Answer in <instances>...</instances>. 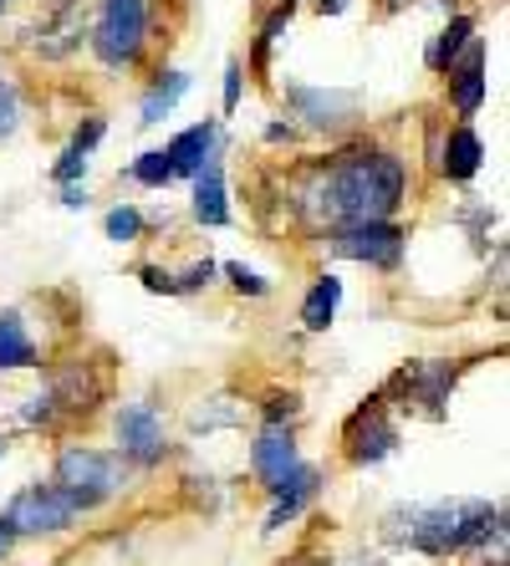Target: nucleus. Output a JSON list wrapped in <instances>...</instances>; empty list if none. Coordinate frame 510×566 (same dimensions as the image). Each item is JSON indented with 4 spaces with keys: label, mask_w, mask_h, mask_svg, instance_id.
<instances>
[{
    "label": "nucleus",
    "mask_w": 510,
    "mask_h": 566,
    "mask_svg": "<svg viewBox=\"0 0 510 566\" xmlns=\"http://www.w3.org/2000/svg\"><path fill=\"white\" fill-rule=\"evenodd\" d=\"M404 199V164L393 154H363L342 158L322 174V185L312 189L316 214H327L332 224H367L388 220Z\"/></svg>",
    "instance_id": "obj_1"
},
{
    "label": "nucleus",
    "mask_w": 510,
    "mask_h": 566,
    "mask_svg": "<svg viewBox=\"0 0 510 566\" xmlns=\"http://www.w3.org/2000/svg\"><path fill=\"white\" fill-rule=\"evenodd\" d=\"M123 485V470L118 460H107L97 449H62V460H56V490H62L66 501L77 505V511H92V505H103L107 495H118Z\"/></svg>",
    "instance_id": "obj_3"
},
{
    "label": "nucleus",
    "mask_w": 510,
    "mask_h": 566,
    "mask_svg": "<svg viewBox=\"0 0 510 566\" xmlns=\"http://www.w3.org/2000/svg\"><path fill=\"white\" fill-rule=\"evenodd\" d=\"M225 276L236 281V286L246 291V296H266V291H271L261 276H256V271H246V265H225Z\"/></svg>",
    "instance_id": "obj_22"
},
{
    "label": "nucleus",
    "mask_w": 510,
    "mask_h": 566,
    "mask_svg": "<svg viewBox=\"0 0 510 566\" xmlns=\"http://www.w3.org/2000/svg\"><path fill=\"white\" fill-rule=\"evenodd\" d=\"M138 276H144V286H148V291H164V296H169V291H179V281H174V276H164L158 265H144Z\"/></svg>",
    "instance_id": "obj_25"
},
{
    "label": "nucleus",
    "mask_w": 510,
    "mask_h": 566,
    "mask_svg": "<svg viewBox=\"0 0 510 566\" xmlns=\"http://www.w3.org/2000/svg\"><path fill=\"white\" fill-rule=\"evenodd\" d=\"M11 368H37V343L27 337L21 316L6 312L0 316V373H11Z\"/></svg>",
    "instance_id": "obj_14"
},
{
    "label": "nucleus",
    "mask_w": 510,
    "mask_h": 566,
    "mask_svg": "<svg viewBox=\"0 0 510 566\" xmlns=\"http://www.w3.org/2000/svg\"><path fill=\"white\" fill-rule=\"evenodd\" d=\"M470 36H475V27L465 21V15H455V21L445 27V36L434 41V52H429V66H434V72H449V66H455V56L470 46Z\"/></svg>",
    "instance_id": "obj_19"
},
{
    "label": "nucleus",
    "mask_w": 510,
    "mask_h": 566,
    "mask_svg": "<svg viewBox=\"0 0 510 566\" xmlns=\"http://www.w3.org/2000/svg\"><path fill=\"white\" fill-rule=\"evenodd\" d=\"M41 36H52V41H41V52H46V56H66V52H72V46H77V36H82L77 0H56V15L41 27Z\"/></svg>",
    "instance_id": "obj_15"
},
{
    "label": "nucleus",
    "mask_w": 510,
    "mask_h": 566,
    "mask_svg": "<svg viewBox=\"0 0 510 566\" xmlns=\"http://www.w3.org/2000/svg\"><path fill=\"white\" fill-rule=\"evenodd\" d=\"M347 566H383V562H347Z\"/></svg>",
    "instance_id": "obj_31"
},
{
    "label": "nucleus",
    "mask_w": 510,
    "mask_h": 566,
    "mask_svg": "<svg viewBox=\"0 0 510 566\" xmlns=\"http://www.w3.org/2000/svg\"><path fill=\"white\" fill-rule=\"evenodd\" d=\"M144 31H148V0H103V15H97V56L107 66H128L144 52Z\"/></svg>",
    "instance_id": "obj_4"
},
{
    "label": "nucleus",
    "mask_w": 510,
    "mask_h": 566,
    "mask_svg": "<svg viewBox=\"0 0 510 566\" xmlns=\"http://www.w3.org/2000/svg\"><path fill=\"white\" fill-rule=\"evenodd\" d=\"M215 276V261H199V265H189V276L179 281V291H195V286H205V281Z\"/></svg>",
    "instance_id": "obj_26"
},
{
    "label": "nucleus",
    "mask_w": 510,
    "mask_h": 566,
    "mask_svg": "<svg viewBox=\"0 0 510 566\" xmlns=\"http://www.w3.org/2000/svg\"><path fill=\"white\" fill-rule=\"evenodd\" d=\"M240 103V66L230 62L225 66V107H236Z\"/></svg>",
    "instance_id": "obj_27"
},
{
    "label": "nucleus",
    "mask_w": 510,
    "mask_h": 566,
    "mask_svg": "<svg viewBox=\"0 0 510 566\" xmlns=\"http://www.w3.org/2000/svg\"><path fill=\"white\" fill-rule=\"evenodd\" d=\"M72 515H77V505L66 501L56 485H31L11 501L6 526H11V536H41V531H62Z\"/></svg>",
    "instance_id": "obj_5"
},
{
    "label": "nucleus",
    "mask_w": 510,
    "mask_h": 566,
    "mask_svg": "<svg viewBox=\"0 0 510 566\" xmlns=\"http://www.w3.org/2000/svg\"><path fill=\"white\" fill-rule=\"evenodd\" d=\"M332 251L347 261H367V265H398L404 261V230L388 220H367V224H342L332 235Z\"/></svg>",
    "instance_id": "obj_6"
},
{
    "label": "nucleus",
    "mask_w": 510,
    "mask_h": 566,
    "mask_svg": "<svg viewBox=\"0 0 510 566\" xmlns=\"http://www.w3.org/2000/svg\"><path fill=\"white\" fill-rule=\"evenodd\" d=\"M342 444H347V460H357V464L383 460V454L398 444L388 413H383V398H367L363 409L347 419V429H342Z\"/></svg>",
    "instance_id": "obj_7"
},
{
    "label": "nucleus",
    "mask_w": 510,
    "mask_h": 566,
    "mask_svg": "<svg viewBox=\"0 0 510 566\" xmlns=\"http://www.w3.org/2000/svg\"><path fill=\"white\" fill-rule=\"evenodd\" d=\"M250 464H256V474L266 480V490H281L291 480V474L301 470L296 460V444H291V434L281 429V423H266L261 434H256V449H250Z\"/></svg>",
    "instance_id": "obj_9"
},
{
    "label": "nucleus",
    "mask_w": 510,
    "mask_h": 566,
    "mask_svg": "<svg viewBox=\"0 0 510 566\" xmlns=\"http://www.w3.org/2000/svg\"><path fill=\"white\" fill-rule=\"evenodd\" d=\"M6 6H11V0H0V11H6Z\"/></svg>",
    "instance_id": "obj_32"
},
{
    "label": "nucleus",
    "mask_w": 510,
    "mask_h": 566,
    "mask_svg": "<svg viewBox=\"0 0 510 566\" xmlns=\"http://www.w3.org/2000/svg\"><path fill=\"white\" fill-rule=\"evenodd\" d=\"M327 11H332V15L347 11V0H322V15H327Z\"/></svg>",
    "instance_id": "obj_30"
},
{
    "label": "nucleus",
    "mask_w": 510,
    "mask_h": 566,
    "mask_svg": "<svg viewBox=\"0 0 510 566\" xmlns=\"http://www.w3.org/2000/svg\"><path fill=\"white\" fill-rule=\"evenodd\" d=\"M480 164H485L480 133H475L470 123H459V128L449 133V144H445V174L465 185V179H475V174H480Z\"/></svg>",
    "instance_id": "obj_13"
},
{
    "label": "nucleus",
    "mask_w": 510,
    "mask_h": 566,
    "mask_svg": "<svg viewBox=\"0 0 510 566\" xmlns=\"http://www.w3.org/2000/svg\"><path fill=\"white\" fill-rule=\"evenodd\" d=\"M195 220L199 224H225L230 220V205H225V174L220 158H205V169L195 174Z\"/></svg>",
    "instance_id": "obj_11"
},
{
    "label": "nucleus",
    "mask_w": 510,
    "mask_h": 566,
    "mask_svg": "<svg viewBox=\"0 0 510 566\" xmlns=\"http://www.w3.org/2000/svg\"><path fill=\"white\" fill-rule=\"evenodd\" d=\"M118 444L128 460L138 464H158L164 460V449H169V439H164V423H158V413L148 409V403H123L118 413Z\"/></svg>",
    "instance_id": "obj_8"
},
{
    "label": "nucleus",
    "mask_w": 510,
    "mask_h": 566,
    "mask_svg": "<svg viewBox=\"0 0 510 566\" xmlns=\"http://www.w3.org/2000/svg\"><path fill=\"white\" fill-rule=\"evenodd\" d=\"M337 302H342V281L337 276H322L312 286V296L301 302V322H306V332H327V322H332V312H337Z\"/></svg>",
    "instance_id": "obj_16"
},
{
    "label": "nucleus",
    "mask_w": 510,
    "mask_h": 566,
    "mask_svg": "<svg viewBox=\"0 0 510 566\" xmlns=\"http://www.w3.org/2000/svg\"><path fill=\"white\" fill-rule=\"evenodd\" d=\"M184 93H189V77H184V72H169V77H164L154 93L144 97V118H138V123H164Z\"/></svg>",
    "instance_id": "obj_18"
},
{
    "label": "nucleus",
    "mask_w": 510,
    "mask_h": 566,
    "mask_svg": "<svg viewBox=\"0 0 510 566\" xmlns=\"http://www.w3.org/2000/svg\"><path fill=\"white\" fill-rule=\"evenodd\" d=\"M56 179H62V185H72V179H77V174H87V158H82V154H72V148H66V154H62V164H56Z\"/></svg>",
    "instance_id": "obj_24"
},
{
    "label": "nucleus",
    "mask_w": 510,
    "mask_h": 566,
    "mask_svg": "<svg viewBox=\"0 0 510 566\" xmlns=\"http://www.w3.org/2000/svg\"><path fill=\"white\" fill-rule=\"evenodd\" d=\"M398 521H408V531H398L393 541H408L414 552L449 556L470 541H485L490 526L500 521V511H490V501H445L424 505V511H398Z\"/></svg>",
    "instance_id": "obj_2"
},
{
    "label": "nucleus",
    "mask_w": 510,
    "mask_h": 566,
    "mask_svg": "<svg viewBox=\"0 0 510 566\" xmlns=\"http://www.w3.org/2000/svg\"><path fill=\"white\" fill-rule=\"evenodd\" d=\"M133 179L138 185H148V189H164L174 179V169H169V158H164V148H154V154H138V164H133Z\"/></svg>",
    "instance_id": "obj_20"
},
{
    "label": "nucleus",
    "mask_w": 510,
    "mask_h": 566,
    "mask_svg": "<svg viewBox=\"0 0 510 566\" xmlns=\"http://www.w3.org/2000/svg\"><path fill=\"white\" fill-rule=\"evenodd\" d=\"M62 205H66V210H87V189H66Z\"/></svg>",
    "instance_id": "obj_28"
},
{
    "label": "nucleus",
    "mask_w": 510,
    "mask_h": 566,
    "mask_svg": "<svg viewBox=\"0 0 510 566\" xmlns=\"http://www.w3.org/2000/svg\"><path fill=\"white\" fill-rule=\"evenodd\" d=\"M103 128H107L103 118H87V123H82V128H77V138H72V154H82V158H87V154H92V144L103 138Z\"/></svg>",
    "instance_id": "obj_23"
},
{
    "label": "nucleus",
    "mask_w": 510,
    "mask_h": 566,
    "mask_svg": "<svg viewBox=\"0 0 510 566\" xmlns=\"http://www.w3.org/2000/svg\"><path fill=\"white\" fill-rule=\"evenodd\" d=\"M0 454H6V444H0Z\"/></svg>",
    "instance_id": "obj_33"
},
{
    "label": "nucleus",
    "mask_w": 510,
    "mask_h": 566,
    "mask_svg": "<svg viewBox=\"0 0 510 566\" xmlns=\"http://www.w3.org/2000/svg\"><path fill=\"white\" fill-rule=\"evenodd\" d=\"M11 541H15V536H11V526H6V521H0V556L11 552Z\"/></svg>",
    "instance_id": "obj_29"
},
{
    "label": "nucleus",
    "mask_w": 510,
    "mask_h": 566,
    "mask_svg": "<svg viewBox=\"0 0 510 566\" xmlns=\"http://www.w3.org/2000/svg\"><path fill=\"white\" fill-rule=\"evenodd\" d=\"M138 230H144V214L133 210V205H118V210L107 214V240L128 245V240H138Z\"/></svg>",
    "instance_id": "obj_21"
},
{
    "label": "nucleus",
    "mask_w": 510,
    "mask_h": 566,
    "mask_svg": "<svg viewBox=\"0 0 510 566\" xmlns=\"http://www.w3.org/2000/svg\"><path fill=\"white\" fill-rule=\"evenodd\" d=\"M210 148H215V123L205 118V123H195V128H184L179 138H174V144L164 148V158H169V169H174V174H189V179H195V174L205 169Z\"/></svg>",
    "instance_id": "obj_10"
},
{
    "label": "nucleus",
    "mask_w": 510,
    "mask_h": 566,
    "mask_svg": "<svg viewBox=\"0 0 510 566\" xmlns=\"http://www.w3.org/2000/svg\"><path fill=\"white\" fill-rule=\"evenodd\" d=\"M291 103H296L312 123H322V128H327V123H342L337 113H347V107H353V93H306V87H296V93H291Z\"/></svg>",
    "instance_id": "obj_17"
},
{
    "label": "nucleus",
    "mask_w": 510,
    "mask_h": 566,
    "mask_svg": "<svg viewBox=\"0 0 510 566\" xmlns=\"http://www.w3.org/2000/svg\"><path fill=\"white\" fill-rule=\"evenodd\" d=\"M455 107H459V118H475L485 103V46L480 41H470L465 46V66H459L455 77Z\"/></svg>",
    "instance_id": "obj_12"
}]
</instances>
